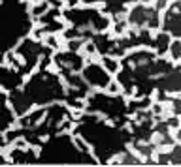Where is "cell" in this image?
<instances>
[{
    "mask_svg": "<svg viewBox=\"0 0 181 167\" xmlns=\"http://www.w3.org/2000/svg\"><path fill=\"white\" fill-rule=\"evenodd\" d=\"M83 79H85L87 83H91V86H98V88H106L108 83H110L106 68H102L98 64L87 66L85 71H83Z\"/></svg>",
    "mask_w": 181,
    "mask_h": 167,
    "instance_id": "1",
    "label": "cell"
}]
</instances>
